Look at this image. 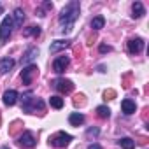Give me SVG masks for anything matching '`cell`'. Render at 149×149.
<instances>
[{
  "instance_id": "d6986e66",
  "label": "cell",
  "mask_w": 149,
  "mask_h": 149,
  "mask_svg": "<svg viewBox=\"0 0 149 149\" xmlns=\"http://www.w3.org/2000/svg\"><path fill=\"white\" fill-rule=\"evenodd\" d=\"M104 25H105V18L104 16H97L91 21V28L93 30H100V28H104Z\"/></svg>"
},
{
  "instance_id": "9c48e42d",
  "label": "cell",
  "mask_w": 149,
  "mask_h": 149,
  "mask_svg": "<svg viewBox=\"0 0 149 149\" xmlns=\"http://www.w3.org/2000/svg\"><path fill=\"white\" fill-rule=\"evenodd\" d=\"M144 49V40L142 39H132V40H128V51L132 53V54H137V53H140Z\"/></svg>"
},
{
  "instance_id": "484cf974",
  "label": "cell",
  "mask_w": 149,
  "mask_h": 149,
  "mask_svg": "<svg viewBox=\"0 0 149 149\" xmlns=\"http://www.w3.org/2000/svg\"><path fill=\"white\" fill-rule=\"evenodd\" d=\"M0 149H9V147H0Z\"/></svg>"
},
{
  "instance_id": "3957f363",
  "label": "cell",
  "mask_w": 149,
  "mask_h": 149,
  "mask_svg": "<svg viewBox=\"0 0 149 149\" xmlns=\"http://www.w3.org/2000/svg\"><path fill=\"white\" fill-rule=\"evenodd\" d=\"M70 140H72V135H68V133H65V132H58L56 135H53V137L49 139V144L54 146V147H65Z\"/></svg>"
},
{
  "instance_id": "ba28073f",
  "label": "cell",
  "mask_w": 149,
  "mask_h": 149,
  "mask_svg": "<svg viewBox=\"0 0 149 149\" xmlns=\"http://www.w3.org/2000/svg\"><path fill=\"white\" fill-rule=\"evenodd\" d=\"M23 147H33L35 144H37V140H35V135L32 133V132H23V135L19 137V140H18Z\"/></svg>"
},
{
  "instance_id": "5bb4252c",
  "label": "cell",
  "mask_w": 149,
  "mask_h": 149,
  "mask_svg": "<svg viewBox=\"0 0 149 149\" xmlns=\"http://www.w3.org/2000/svg\"><path fill=\"white\" fill-rule=\"evenodd\" d=\"M121 109H123V112L125 114H133L135 112V102L133 100H130V98H125L123 102H121Z\"/></svg>"
},
{
  "instance_id": "603a6c76",
  "label": "cell",
  "mask_w": 149,
  "mask_h": 149,
  "mask_svg": "<svg viewBox=\"0 0 149 149\" xmlns=\"http://www.w3.org/2000/svg\"><path fill=\"white\" fill-rule=\"evenodd\" d=\"M100 51H102V53H105V51H111V47H109V46H104V44H102V46H100Z\"/></svg>"
},
{
  "instance_id": "d4e9b609",
  "label": "cell",
  "mask_w": 149,
  "mask_h": 149,
  "mask_svg": "<svg viewBox=\"0 0 149 149\" xmlns=\"http://www.w3.org/2000/svg\"><path fill=\"white\" fill-rule=\"evenodd\" d=\"M2 13H4V6H2V4H0V14H2Z\"/></svg>"
},
{
  "instance_id": "7a4b0ae2",
  "label": "cell",
  "mask_w": 149,
  "mask_h": 149,
  "mask_svg": "<svg viewBox=\"0 0 149 149\" xmlns=\"http://www.w3.org/2000/svg\"><path fill=\"white\" fill-rule=\"evenodd\" d=\"M13 28H14V21H13V16H6L0 23V42H6L11 33H13Z\"/></svg>"
},
{
  "instance_id": "9a60e30c",
  "label": "cell",
  "mask_w": 149,
  "mask_h": 149,
  "mask_svg": "<svg viewBox=\"0 0 149 149\" xmlns=\"http://www.w3.org/2000/svg\"><path fill=\"white\" fill-rule=\"evenodd\" d=\"M68 46H70V40H54V42L51 44L49 51H51V53H58V51H61V49H65V47H68Z\"/></svg>"
},
{
  "instance_id": "44dd1931",
  "label": "cell",
  "mask_w": 149,
  "mask_h": 149,
  "mask_svg": "<svg viewBox=\"0 0 149 149\" xmlns=\"http://www.w3.org/2000/svg\"><path fill=\"white\" fill-rule=\"evenodd\" d=\"M49 104H51V107H54V109H61V107H63V98H60V97H51V98H49Z\"/></svg>"
},
{
  "instance_id": "e0dca14e",
  "label": "cell",
  "mask_w": 149,
  "mask_h": 149,
  "mask_svg": "<svg viewBox=\"0 0 149 149\" xmlns=\"http://www.w3.org/2000/svg\"><path fill=\"white\" fill-rule=\"evenodd\" d=\"M13 21H14V26H18V28L23 25V21H25V13H23V9H16V11H14V19H13Z\"/></svg>"
},
{
  "instance_id": "4fadbf2b",
  "label": "cell",
  "mask_w": 149,
  "mask_h": 149,
  "mask_svg": "<svg viewBox=\"0 0 149 149\" xmlns=\"http://www.w3.org/2000/svg\"><path fill=\"white\" fill-rule=\"evenodd\" d=\"M16 100H18V91L9 90V91L4 93V104H6V105H14Z\"/></svg>"
},
{
  "instance_id": "5b68a950",
  "label": "cell",
  "mask_w": 149,
  "mask_h": 149,
  "mask_svg": "<svg viewBox=\"0 0 149 149\" xmlns=\"http://www.w3.org/2000/svg\"><path fill=\"white\" fill-rule=\"evenodd\" d=\"M44 109V104L40 102V100H37V98H33L32 97V93H28V95H25V100H23V109L26 111V112H32L33 109Z\"/></svg>"
},
{
  "instance_id": "ffe728a7",
  "label": "cell",
  "mask_w": 149,
  "mask_h": 149,
  "mask_svg": "<svg viewBox=\"0 0 149 149\" xmlns=\"http://www.w3.org/2000/svg\"><path fill=\"white\" fill-rule=\"evenodd\" d=\"M97 114H98V118L107 119V118L111 116V111H109V107H105V105H98V107H97Z\"/></svg>"
},
{
  "instance_id": "2e32d148",
  "label": "cell",
  "mask_w": 149,
  "mask_h": 149,
  "mask_svg": "<svg viewBox=\"0 0 149 149\" xmlns=\"http://www.w3.org/2000/svg\"><path fill=\"white\" fill-rule=\"evenodd\" d=\"M132 13H133V14H132L133 18H142V16L146 14V9H144V6H142L140 2H135V4L132 6Z\"/></svg>"
},
{
  "instance_id": "cb8c5ba5",
  "label": "cell",
  "mask_w": 149,
  "mask_h": 149,
  "mask_svg": "<svg viewBox=\"0 0 149 149\" xmlns=\"http://www.w3.org/2000/svg\"><path fill=\"white\" fill-rule=\"evenodd\" d=\"M88 149H102V147H100V146H98V144H91V146H90V147H88Z\"/></svg>"
},
{
  "instance_id": "277c9868",
  "label": "cell",
  "mask_w": 149,
  "mask_h": 149,
  "mask_svg": "<svg viewBox=\"0 0 149 149\" xmlns=\"http://www.w3.org/2000/svg\"><path fill=\"white\" fill-rule=\"evenodd\" d=\"M37 72H39V68H37V65H26L25 68H23V72H21V79H23V84H32V81H33V77L37 76Z\"/></svg>"
},
{
  "instance_id": "30bf717a",
  "label": "cell",
  "mask_w": 149,
  "mask_h": 149,
  "mask_svg": "<svg viewBox=\"0 0 149 149\" xmlns=\"http://www.w3.org/2000/svg\"><path fill=\"white\" fill-rule=\"evenodd\" d=\"M37 54H39V49L37 47H28L26 51H25V54H23V63L25 65H32L33 63V60L37 58Z\"/></svg>"
},
{
  "instance_id": "7402d4cb",
  "label": "cell",
  "mask_w": 149,
  "mask_h": 149,
  "mask_svg": "<svg viewBox=\"0 0 149 149\" xmlns=\"http://www.w3.org/2000/svg\"><path fill=\"white\" fill-rule=\"evenodd\" d=\"M25 35H26V37H30V35L37 37V35H40V28H39V26H30V28L25 30Z\"/></svg>"
},
{
  "instance_id": "52a82bcc",
  "label": "cell",
  "mask_w": 149,
  "mask_h": 149,
  "mask_svg": "<svg viewBox=\"0 0 149 149\" xmlns=\"http://www.w3.org/2000/svg\"><path fill=\"white\" fill-rule=\"evenodd\" d=\"M54 88H56L60 93H70V91L74 90V84H72V81H68V79H56V81H54Z\"/></svg>"
},
{
  "instance_id": "8fae6325",
  "label": "cell",
  "mask_w": 149,
  "mask_h": 149,
  "mask_svg": "<svg viewBox=\"0 0 149 149\" xmlns=\"http://www.w3.org/2000/svg\"><path fill=\"white\" fill-rule=\"evenodd\" d=\"M68 123H70L72 126H81V125L84 123V116H83L81 112H72V114L68 116Z\"/></svg>"
},
{
  "instance_id": "7c38bea8",
  "label": "cell",
  "mask_w": 149,
  "mask_h": 149,
  "mask_svg": "<svg viewBox=\"0 0 149 149\" xmlns=\"http://www.w3.org/2000/svg\"><path fill=\"white\" fill-rule=\"evenodd\" d=\"M13 67H14V60L13 58H2L0 60V74H7Z\"/></svg>"
},
{
  "instance_id": "ac0fdd59",
  "label": "cell",
  "mask_w": 149,
  "mask_h": 149,
  "mask_svg": "<svg viewBox=\"0 0 149 149\" xmlns=\"http://www.w3.org/2000/svg\"><path fill=\"white\" fill-rule=\"evenodd\" d=\"M123 149H135V142L130 139V137H123V139H119V142H118Z\"/></svg>"
},
{
  "instance_id": "8992f818",
  "label": "cell",
  "mask_w": 149,
  "mask_h": 149,
  "mask_svg": "<svg viewBox=\"0 0 149 149\" xmlns=\"http://www.w3.org/2000/svg\"><path fill=\"white\" fill-rule=\"evenodd\" d=\"M68 63H70V58H68V56H65V54H63V56H58V58L53 61V70H54L56 74H61V72L68 67Z\"/></svg>"
},
{
  "instance_id": "6da1fadb",
  "label": "cell",
  "mask_w": 149,
  "mask_h": 149,
  "mask_svg": "<svg viewBox=\"0 0 149 149\" xmlns=\"http://www.w3.org/2000/svg\"><path fill=\"white\" fill-rule=\"evenodd\" d=\"M77 18H79V2L74 0V2H68L60 13V25L63 26L61 30L63 32H70Z\"/></svg>"
}]
</instances>
